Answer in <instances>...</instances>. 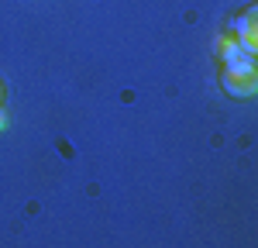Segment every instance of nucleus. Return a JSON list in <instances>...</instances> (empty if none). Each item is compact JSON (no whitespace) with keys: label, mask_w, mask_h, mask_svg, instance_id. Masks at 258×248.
<instances>
[{"label":"nucleus","mask_w":258,"mask_h":248,"mask_svg":"<svg viewBox=\"0 0 258 248\" xmlns=\"http://www.w3.org/2000/svg\"><path fill=\"white\" fill-rule=\"evenodd\" d=\"M0 97H4V90H0Z\"/></svg>","instance_id":"20e7f679"},{"label":"nucleus","mask_w":258,"mask_h":248,"mask_svg":"<svg viewBox=\"0 0 258 248\" xmlns=\"http://www.w3.org/2000/svg\"><path fill=\"white\" fill-rule=\"evenodd\" d=\"M220 86L238 97V100H251L258 93V73H255V62L251 59H238V62H227V69L220 73Z\"/></svg>","instance_id":"f257e3e1"},{"label":"nucleus","mask_w":258,"mask_h":248,"mask_svg":"<svg viewBox=\"0 0 258 248\" xmlns=\"http://www.w3.org/2000/svg\"><path fill=\"white\" fill-rule=\"evenodd\" d=\"M4 128H7V110L0 107V131H4Z\"/></svg>","instance_id":"7ed1b4c3"},{"label":"nucleus","mask_w":258,"mask_h":248,"mask_svg":"<svg viewBox=\"0 0 258 248\" xmlns=\"http://www.w3.org/2000/svg\"><path fill=\"white\" fill-rule=\"evenodd\" d=\"M217 52H220V59L224 62H238V59H251V55H244L241 52V45H238V38H224V41H217Z\"/></svg>","instance_id":"f03ea898"}]
</instances>
